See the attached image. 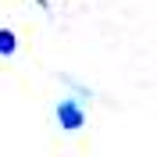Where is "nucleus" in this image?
<instances>
[{
    "mask_svg": "<svg viewBox=\"0 0 157 157\" xmlns=\"http://www.w3.org/2000/svg\"><path fill=\"white\" fill-rule=\"evenodd\" d=\"M57 121H61V128L75 132V128L86 125V114H82V107H78L75 100H61L57 104Z\"/></svg>",
    "mask_w": 157,
    "mask_h": 157,
    "instance_id": "obj_1",
    "label": "nucleus"
},
{
    "mask_svg": "<svg viewBox=\"0 0 157 157\" xmlns=\"http://www.w3.org/2000/svg\"><path fill=\"white\" fill-rule=\"evenodd\" d=\"M14 50H18V36L11 29H0V57H11Z\"/></svg>",
    "mask_w": 157,
    "mask_h": 157,
    "instance_id": "obj_2",
    "label": "nucleus"
},
{
    "mask_svg": "<svg viewBox=\"0 0 157 157\" xmlns=\"http://www.w3.org/2000/svg\"><path fill=\"white\" fill-rule=\"evenodd\" d=\"M36 4H39V7H47V0H36Z\"/></svg>",
    "mask_w": 157,
    "mask_h": 157,
    "instance_id": "obj_3",
    "label": "nucleus"
}]
</instances>
